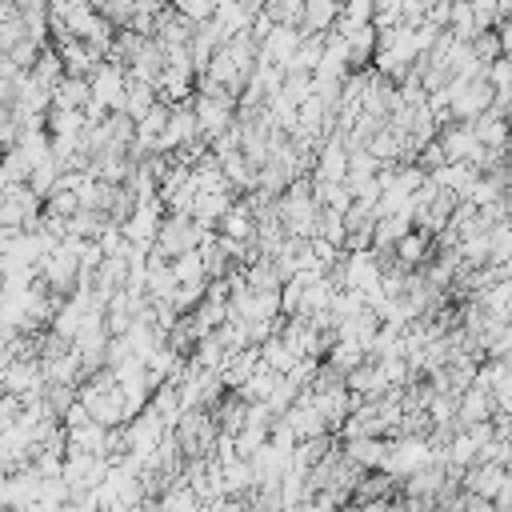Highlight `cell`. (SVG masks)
<instances>
[{"label": "cell", "instance_id": "cell-1", "mask_svg": "<svg viewBox=\"0 0 512 512\" xmlns=\"http://www.w3.org/2000/svg\"><path fill=\"white\" fill-rule=\"evenodd\" d=\"M432 460H436V444H428V436H392L380 468H384L388 476L404 480L408 472H416V468H424V464H432ZM444 464H448V460H444Z\"/></svg>", "mask_w": 512, "mask_h": 512}, {"label": "cell", "instance_id": "cell-2", "mask_svg": "<svg viewBox=\"0 0 512 512\" xmlns=\"http://www.w3.org/2000/svg\"><path fill=\"white\" fill-rule=\"evenodd\" d=\"M208 228H200L192 216H180V212H164L160 216V228H156V252L160 256H180V252H192L196 244H200V236H204Z\"/></svg>", "mask_w": 512, "mask_h": 512}, {"label": "cell", "instance_id": "cell-3", "mask_svg": "<svg viewBox=\"0 0 512 512\" xmlns=\"http://www.w3.org/2000/svg\"><path fill=\"white\" fill-rule=\"evenodd\" d=\"M124 92H128V72H124L120 64L100 60V64L88 72V100L100 104L104 112H120V108H124Z\"/></svg>", "mask_w": 512, "mask_h": 512}, {"label": "cell", "instance_id": "cell-4", "mask_svg": "<svg viewBox=\"0 0 512 512\" xmlns=\"http://www.w3.org/2000/svg\"><path fill=\"white\" fill-rule=\"evenodd\" d=\"M52 52L64 64V76H88L100 64V56L84 40H76L72 32H64V28H52Z\"/></svg>", "mask_w": 512, "mask_h": 512}, {"label": "cell", "instance_id": "cell-5", "mask_svg": "<svg viewBox=\"0 0 512 512\" xmlns=\"http://www.w3.org/2000/svg\"><path fill=\"white\" fill-rule=\"evenodd\" d=\"M188 104H192V116H196V128H200L204 140L220 136V132L232 124V116H236V100H216V96H200V92H192Z\"/></svg>", "mask_w": 512, "mask_h": 512}, {"label": "cell", "instance_id": "cell-6", "mask_svg": "<svg viewBox=\"0 0 512 512\" xmlns=\"http://www.w3.org/2000/svg\"><path fill=\"white\" fill-rule=\"evenodd\" d=\"M492 412H496L492 392H488V388H480V384H468L464 392H456V416H452V424H456V428H468V424L488 420Z\"/></svg>", "mask_w": 512, "mask_h": 512}, {"label": "cell", "instance_id": "cell-7", "mask_svg": "<svg viewBox=\"0 0 512 512\" xmlns=\"http://www.w3.org/2000/svg\"><path fill=\"white\" fill-rule=\"evenodd\" d=\"M436 140H440L444 156H448V160H460V164H468V160L476 156V148H480L472 124H460V120L440 124V128H436Z\"/></svg>", "mask_w": 512, "mask_h": 512}, {"label": "cell", "instance_id": "cell-8", "mask_svg": "<svg viewBox=\"0 0 512 512\" xmlns=\"http://www.w3.org/2000/svg\"><path fill=\"white\" fill-rule=\"evenodd\" d=\"M108 436H112V428H104V424H96V420L88 416L84 424H76V428H68V432H64V452L108 456Z\"/></svg>", "mask_w": 512, "mask_h": 512}, {"label": "cell", "instance_id": "cell-9", "mask_svg": "<svg viewBox=\"0 0 512 512\" xmlns=\"http://www.w3.org/2000/svg\"><path fill=\"white\" fill-rule=\"evenodd\" d=\"M336 16H340V0H300L296 28L304 36H324L336 28Z\"/></svg>", "mask_w": 512, "mask_h": 512}, {"label": "cell", "instance_id": "cell-10", "mask_svg": "<svg viewBox=\"0 0 512 512\" xmlns=\"http://www.w3.org/2000/svg\"><path fill=\"white\" fill-rule=\"evenodd\" d=\"M160 68H164V48H160L152 36H144L140 48L128 56V80H140V84H152V88H156Z\"/></svg>", "mask_w": 512, "mask_h": 512}, {"label": "cell", "instance_id": "cell-11", "mask_svg": "<svg viewBox=\"0 0 512 512\" xmlns=\"http://www.w3.org/2000/svg\"><path fill=\"white\" fill-rule=\"evenodd\" d=\"M384 452H388V440H384V436H352V440H344V448H340V456H344L348 464H356L360 472L380 468V464H384Z\"/></svg>", "mask_w": 512, "mask_h": 512}, {"label": "cell", "instance_id": "cell-12", "mask_svg": "<svg viewBox=\"0 0 512 512\" xmlns=\"http://www.w3.org/2000/svg\"><path fill=\"white\" fill-rule=\"evenodd\" d=\"M236 196L228 192V188H200L196 196H192V220L200 224V228H216V220L228 212V204H232Z\"/></svg>", "mask_w": 512, "mask_h": 512}, {"label": "cell", "instance_id": "cell-13", "mask_svg": "<svg viewBox=\"0 0 512 512\" xmlns=\"http://www.w3.org/2000/svg\"><path fill=\"white\" fill-rule=\"evenodd\" d=\"M88 104V76H60L48 92V108L60 112H80Z\"/></svg>", "mask_w": 512, "mask_h": 512}, {"label": "cell", "instance_id": "cell-14", "mask_svg": "<svg viewBox=\"0 0 512 512\" xmlns=\"http://www.w3.org/2000/svg\"><path fill=\"white\" fill-rule=\"evenodd\" d=\"M192 20H184L180 12H172V8H160V16H156V24H152V40L160 44V48H172V44H188L192 40Z\"/></svg>", "mask_w": 512, "mask_h": 512}, {"label": "cell", "instance_id": "cell-15", "mask_svg": "<svg viewBox=\"0 0 512 512\" xmlns=\"http://www.w3.org/2000/svg\"><path fill=\"white\" fill-rule=\"evenodd\" d=\"M428 256H432V236H424V232H412V228H408V232L392 244V260H396L404 272H408V268H420Z\"/></svg>", "mask_w": 512, "mask_h": 512}, {"label": "cell", "instance_id": "cell-16", "mask_svg": "<svg viewBox=\"0 0 512 512\" xmlns=\"http://www.w3.org/2000/svg\"><path fill=\"white\" fill-rule=\"evenodd\" d=\"M216 232H220V236H232V240H252V232H256V212H252L244 200H232L228 212L216 220Z\"/></svg>", "mask_w": 512, "mask_h": 512}, {"label": "cell", "instance_id": "cell-17", "mask_svg": "<svg viewBox=\"0 0 512 512\" xmlns=\"http://www.w3.org/2000/svg\"><path fill=\"white\" fill-rule=\"evenodd\" d=\"M216 160H220V176L228 180V188H256V168L240 156V148H232V152H224Z\"/></svg>", "mask_w": 512, "mask_h": 512}, {"label": "cell", "instance_id": "cell-18", "mask_svg": "<svg viewBox=\"0 0 512 512\" xmlns=\"http://www.w3.org/2000/svg\"><path fill=\"white\" fill-rule=\"evenodd\" d=\"M272 384H276V372H272V368H264V364H256V368L240 380L236 396H240L244 404H264V396L272 392Z\"/></svg>", "mask_w": 512, "mask_h": 512}, {"label": "cell", "instance_id": "cell-19", "mask_svg": "<svg viewBox=\"0 0 512 512\" xmlns=\"http://www.w3.org/2000/svg\"><path fill=\"white\" fill-rule=\"evenodd\" d=\"M104 224H108L104 212H96V208H76V212L68 216V236H76V240H96V236L104 232Z\"/></svg>", "mask_w": 512, "mask_h": 512}, {"label": "cell", "instance_id": "cell-20", "mask_svg": "<svg viewBox=\"0 0 512 512\" xmlns=\"http://www.w3.org/2000/svg\"><path fill=\"white\" fill-rule=\"evenodd\" d=\"M152 104H156V88H152V84H140V80H128V92H124V108H120V112L136 124Z\"/></svg>", "mask_w": 512, "mask_h": 512}, {"label": "cell", "instance_id": "cell-21", "mask_svg": "<svg viewBox=\"0 0 512 512\" xmlns=\"http://www.w3.org/2000/svg\"><path fill=\"white\" fill-rule=\"evenodd\" d=\"M360 360H368V356H364V348H360L356 340H332L328 352H324V364H332L340 376H344L348 368H356Z\"/></svg>", "mask_w": 512, "mask_h": 512}, {"label": "cell", "instance_id": "cell-22", "mask_svg": "<svg viewBox=\"0 0 512 512\" xmlns=\"http://www.w3.org/2000/svg\"><path fill=\"white\" fill-rule=\"evenodd\" d=\"M168 268H172L176 284H200V280H208V276H204V260H200V252H196V248H192V252L172 256V260H168Z\"/></svg>", "mask_w": 512, "mask_h": 512}, {"label": "cell", "instance_id": "cell-23", "mask_svg": "<svg viewBox=\"0 0 512 512\" xmlns=\"http://www.w3.org/2000/svg\"><path fill=\"white\" fill-rule=\"evenodd\" d=\"M28 72H32V80H36V84L52 88V84L64 76V64H60V56L52 52V44H44V48H40V56H36V64H32Z\"/></svg>", "mask_w": 512, "mask_h": 512}, {"label": "cell", "instance_id": "cell-24", "mask_svg": "<svg viewBox=\"0 0 512 512\" xmlns=\"http://www.w3.org/2000/svg\"><path fill=\"white\" fill-rule=\"evenodd\" d=\"M24 184H28V188H32V192L44 200V196H48V192L60 184V164H56L52 156H48V160H40V164L28 172V180H24Z\"/></svg>", "mask_w": 512, "mask_h": 512}, {"label": "cell", "instance_id": "cell-25", "mask_svg": "<svg viewBox=\"0 0 512 512\" xmlns=\"http://www.w3.org/2000/svg\"><path fill=\"white\" fill-rule=\"evenodd\" d=\"M372 24V0H340V16H336V32Z\"/></svg>", "mask_w": 512, "mask_h": 512}, {"label": "cell", "instance_id": "cell-26", "mask_svg": "<svg viewBox=\"0 0 512 512\" xmlns=\"http://www.w3.org/2000/svg\"><path fill=\"white\" fill-rule=\"evenodd\" d=\"M164 120H168V104H164V100H156V104L136 120V140H148V148H152V140L160 136Z\"/></svg>", "mask_w": 512, "mask_h": 512}, {"label": "cell", "instance_id": "cell-27", "mask_svg": "<svg viewBox=\"0 0 512 512\" xmlns=\"http://www.w3.org/2000/svg\"><path fill=\"white\" fill-rule=\"evenodd\" d=\"M168 8L180 12V16L192 20V24H204V20L216 12V0H168Z\"/></svg>", "mask_w": 512, "mask_h": 512}, {"label": "cell", "instance_id": "cell-28", "mask_svg": "<svg viewBox=\"0 0 512 512\" xmlns=\"http://www.w3.org/2000/svg\"><path fill=\"white\" fill-rule=\"evenodd\" d=\"M260 12H264L272 24H296L300 0H260Z\"/></svg>", "mask_w": 512, "mask_h": 512}, {"label": "cell", "instance_id": "cell-29", "mask_svg": "<svg viewBox=\"0 0 512 512\" xmlns=\"http://www.w3.org/2000/svg\"><path fill=\"white\" fill-rule=\"evenodd\" d=\"M4 56H8V60H12V64L20 68V72H28V68L36 64V56H40V44L24 36V40H16V44H12V48H8Z\"/></svg>", "mask_w": 512, "mask_h": 512}, {"label": "cell", "instance_id": "cell-30", "mask_svg": "<svg viewBox=\"0 0 512 512\" xmlns=\"http://www.w3.org/2000/svg\"><path fill=\"white\" fill-rule=\"evenodd\" d=\"M484 80H488V88H508V84H512V64H508V56L488 60V64H484Z\"/></svg>", "mask_w": 512, "mask_h": 512}, {"label": "cell", "instance_id": "cell-31", "mask_svg": "<svg viewBox=\"0 0 512 512\" xmlns=\"http://www.w3.org/2000/svg\"><path fill=\"white\" fill-rule=\"evenodd\" d=\"M16 416H20V400L8 396V392H0V432H8L16 424Z\"/></svg>", "mask_w": 512, "mask_h": 512}, {"label": "cell", "instance_id": "cell-32", "mask_svg": "<svg viewBox=\"0 0 512 512\" xmlns=\"http://www.w3.org/2000/svg\"><path fill=\"white\" fill-rule=\"evenodd\" d=\"M20 12H16V4L12 0H0V24H8V20H16Z\"/></svg>", "mask_w": 512, "mask_h": 512}, {"label": "cell", "instance_id": "cell-33", "mask_svg": "<svg viewBox=\"0 0 512 512\" xmlns=\"http://www.w3.org/2000/svg\"><path fill=\"white\" fill-rule=\"evenodd\" d=\"M0 280H4V256H0Z\"/></svg>", "mask_w": 512, "mask_h": 512}]
</instances>
